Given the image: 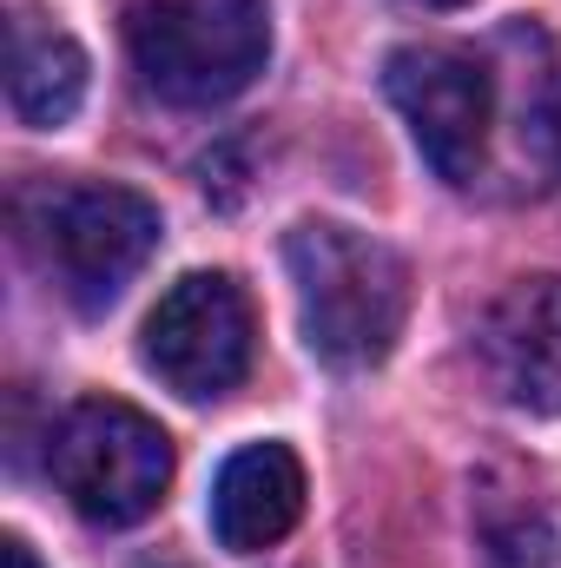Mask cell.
I'll list each match as a JSON object with an SVG mask.
<instances>
[{
    "label": "cell",
    "mask_w": 561,
    "mask_h": 568,
    "mask_svg": "<svg viewBox=\"0 0 561 568\" xmlns=\"http://www.w3.org/2000/svg\"><path fill=\"white\" fill-rule=\"evenodd\" d=\"M284 272H290L297 324L317 364L370 371L397 351L404 317H410V265L384 239L357 225L304 219L284 239Z\"/></svg>",
    "instance_id": "cell-1"
},
{
    "label": "cell",
    "mask_w": 561,
    "mask_h": 568,
    "mask_svg": "<svg viewBox=\"0 0 561 568\" xmlns=\"http://www.w3.org/2000/svg\"><path fill=\"white\" fill-rule=\"evenodd\" d=\"M20 239L33 265L53 278V291L93 317V311H113L120 291L159 252V205L140 199L133 185L60 179L20 205Z\"/></svg>",
    "instance_id": "cell-2"
},
{
    "label": "cell",
    "mask_w": 561,
    "mask_h": 568,
    "mask_svg": "<svg viewBox=\"0 0 561 568\" xmlns=\"http://www.w3.org/2000/svg\"><path fill=\"white\" fill-rule=\"evenodd\" d=\"M126 40L152 100L225 106L272 60V7L265 0H145Z\"/></svg>",
    "instance_id": "cell-3"
},
{
    "label": "cell",
    "mask_w": 561,
    "mask_h": 568,
    "mask_svg": "<svg viewBox=\"0 0 561 568\" xmlns=\"http://www.w3.org/2000/svg\"><path fill=\"white\" fill-rule=\"evenodd\" d=\"M384 93L404 113L417 152L442 185H482L496 126H502V80L489 53L456 40H417L384 60Z\"/></svg>",
    "instance_id": "cell-4"
},
{
    "label": "cell",
    "mask_w": 561,
    "mask_h": 568,
    "mask_svg": "<svg viewBox=\"0 0 561 568\" xmlns=\"http://www.w3.org/2000/svg\"><path fill=\"white\" fill-rule=\"evenodd\" d=\"M47 469L86 523L133 529L172 489V436L120 397H86L60 417Z\"/></svg>",
    "instance_id": "cell-5"
},
{
    "label": "cell",
    "mask_w": 561,
    "mask_h": 568,
    "mask_svg": "<svg viewBox=\"0 0 561 568\" xmlns=\"http://www.w3.org/2000/svg\"><path fill=\"white\" fill-rule=\"evenodd\" d=\"M252 337H258V317H252V297L238 291V278L185 272L152 304V317L140 331V357L172 397L218 404L225 390L245 384Z\"/></svg>",
    "instance_id": "cell-6"
},
{
    "label": "cell",
    "mask_w": 561,
    "mask_h": 568,
    "mask_svg": "<svg viewBox=\"0 0 561 568\" xmlns=\"http://www.w3.org/2000/svg\"><path fill=\"white\" fill-rule=\"evenodd\" d=\"M476 364L509 410L561 417V278H516L476 324Z\"/></svg>",
    "instance_id": "cell-7"
},
{
    "label": "cell",
    "mask_w": 561,
    "mask_h": 568,
    "mask_svg": "<svg viewBox=\"0 0 561 568\" xmlns=\"http://www.w3.org/2000/svg\"><path fill=\"white\" fill-rule=\"evenodd\" d=\"M304 516V463L290 443H245L212 483V536L232 556H265Z\"/></svg>",
    "instance_id": "cell-8"
},
{
    "label": "cell",
    "mask_w": 561,
    "mask_h": 568,
    "mask_svg": "<svg viewBox=\"0 0 561 568\" xmlns=\"http://www.w3.org/2000/svg\"><path fill=\"white\" fill-rule=\"evenodd\" d=\"M86 100V47L40 20V13H20L13 33H7V106L20 126H67Z\"/></svg>",
    "instance_id": "cell-9"
},
{
    "label": "cell",
    "mask_w": 561,
    "mask_h": 568,
    "mask_svg": "<svg viewBox=\"0 0 561 568\" xmlns=\"http://www.w3.org/2000/svg\"><path fill=\"white\" fill-rule=\"evenodd\" d=\"M476 542H482V568H555L549 509L522 489H496L489 476L476 496Z\"/></svg>",
    "instance_id": "cell-10"
},
{
    "label": "cell",
    "mask_w": 561,
    "mask_h": 568,
    "mask_svg": "<svg viewBox=\"0 0 561 568\" xmlns=\"http://www.w3.org/2000/svg\"><path fill=\"white\" fill-rule=\"evenodd\" d=\"M0 562H7V568H40V556H33L20 536H7V542H0Z\"/></svg>",
    "instance_id": "cell-11"
},
{
    "label": "cell",
    "mask_w": 561,
    "mask_h": 568,
    "mask_svg": "<svg viewBox=\"0 0 561 568\" xmlns=\"http://www.w3.org/2000/svg\"><path fill=\"white\" fill-rule=\"evenodd\" d=\"M410 7H462V0H410Z\"/></svg>",
    "instance_id": "cell-12"
}]
</instances>
